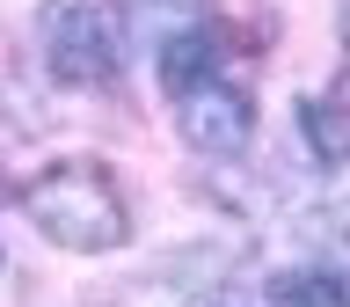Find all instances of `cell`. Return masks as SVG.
<instances>
[{"instance_id": "6da1fadb", "label": "cell", "mask_w": 350, "mask_h": 307, "mask_svg": "<svg viewBox=\"0 0 350 307\" xmlns=\"http://www.w3.org/2000/svg\"><path fill=\"white\" fill-rule=\"evenodd\" d=\"M15 205L44 241H59L73 256H109L131 241V205L103 161H51L15 191Z\"/></svg>"}, {"instance_id": "7a4b0ae2", "label": "cell", "mask_w": 350, "mask_h": 307, "mask_svg": "<svg viewBox=\"0 0 350 307\" xmlns=\"http://www.w3.org/2000/svg\"><path fill=\"white\" fill-rule=\"evenodd\" d=\"M37 44H44L51 81H66V88H103L124 66V44H117V22H109L103 0H44Z\"/></svg>"}, {"instance_id": "3957f363", "label": "cell", "mask_w": 350, "mask_h": 307, "mask_svg": "<svg viewBox=\"0 0 350 307\" xmlns=\"http://www.w3.org/2000/svg\"><path fill=\"white\" fill-rule=\"evenodd\" d=\"M175 117H183V139H190L197 154H212V161H226V154H241L248 147V132H256V103H248V88H234V81H204V88H190L183 103H175Z\"/></svg>"}, {"instance_id": "277c9868", "label": "cell", "mask_w": 350, "mask_h": 307, "mask_svg": "<svg viewBox=\"0 0 350 307\" xmlns=\"http://www.w3.org/2000/svg\"><path fill=\"white\" fill-rule=\"evenodd\" d=\"M219 51H226V44H219L212 22H175L168 37H161V88L183 103L190 88H204L219 73Z\"/></svg>"}, {"instance_id": "5b68a950", "label": "cell", "mask_w": 350, "mask_h": 307, "mask_svg": "<svg viewBox=\"0 0 350 307\" xmlns=\"http://www.w3.org/2000/svg\"><path fill=\"white\" fill-rule=\"evenodd\" d=\"M292 125H299L306 154L321 161V169H350V110L336 95H299L292 103Z\"/></svg>"}, {"instance_id": "8992f818", "label": "cell", "mask_w": 350, "mask_h": 307, "mask_svg": "<svg viewBox=\"0 0 350 307\" xmlns=\"http://www.w3.org/2000/svg\"><path fill=\"white\" fill-rule=\"evenodd\" d=\"M270 307H350V271L343 263H299L270 278Z\"/></svg>"}, {"instance_id": "52a82bcc", "label": "cell", "mask_w": 350, "mask_h": 307, "mask_svg": "<svg viewBox=\"0 0 350 307\" xmlns=\"http://www.w3.org/2000/svg\"><path fill=\"white\" fill-rule=\"evenodd\" d=\"M204 307H248V300H234V293H219V300H204Z\"/></svg>"}, {"instance_id": "ba28073f", "label": "cell", "mask_w": 350, "mask_h": 307, "mask_svg": "<svg viewBox=\"0 0 350 307\" xmlns=\"http://www.w3.org/2000/svg\"><path fill=\"white\" fill-rule=\"evenodd\" d=\"M343 44H350V0H343Z\"/></svg>"}]
</instances>
